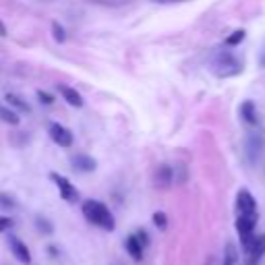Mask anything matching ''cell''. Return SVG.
Returning <instances> with one entry per match:
<instances>
[{
	"label": "cell",
	"mask_w": 265,
	"mask_h": 265,
	"mask_svg": "<svg viewBox=\"0 0 265 265\" xmlns=\"http://www.w3.org/2000/svg\"><path fill=\"white\" fill-rule=\"evenodd\" d=\"M81 211H83V216L87 218V222H92L94 226L102 228V230H106V232L114 230V216L102 201L87 199V201H83Z\"/></svg>",
	"instance_id": "6da1fadb"
},
{
	"label": "cell",
	"mask_w": 265,
	"mask_h": 265,
	"mask_svg": "<svg viewBox=\"0 0 265 265\" xmlns=\"http://www.w3.org/2000/svg\"><path fill=\"white\" fill-rule=\"evenodd\" d=\"M214 66H216L218 77H232V75L240 73V62L230 54V52H220Z\"/></svg>",
	"instance_id": "7a4b0ae2"
},
{
	"label": "cell",
	"mask_w": 265,
	"mask_h": 265,
	"mask_svg": "<svg viewBox=\"0 0 265 265\" xmlns=\"http://www.w3.org/2000/svg\"><path fill=\"white\" fill-rule=\"evenodd\" d=\"M236 214L238 216H259L257 211V199L251 195V191L240 189L236 195Z\"/></svg>",
	"instance_id": "3957f363"
},
{
	"label": "cell",
	"mask_w": 265,
	"mask_h": 265,
	"mask_svg": "<svg viewBox=\"0 0 265 265\" xmlns=\"http://www.w3.org/2000/svg\"><path fill=\"white\" fill-rule=\"evenodd\" d=\"M50 179L54 181V185L58 187V193H60V197H62L64 201H68V203L79 201V191L73 187V183H70V181H66L64 176H60L58 172H52Z\"/></svg>",
	"instance_id": "277c9868"
},
{
	"label": "cell",
	"mask_w": 265,
	"mask_h": 265,
	"mask_svg": "<svg viewBox=\"0 0 265 265\" xmlns=\"http://www.w3.org/2000/svg\"><path fill=\"white\" fill-rule=\"evenodd\" d=\"M246 253V261H249V265H257L263 257H265V234H257L253 236V240L249 242V246L246 249H242Z\"/></svg>",
	"instance_id": "5b68a950"
},
{
	"label": "cell",
	"mask_w": 265,
	"mask_h": 265,
	"mask_svg": "<svg viewBox=\"0 0 265 265\" xmlns=\"http://www.w3.org/2000/svg\"><path fill=\"white\" fill-rule=\"evenodd\" d=\"M48 133H50L52 141H54L56 145H60V147H70V145H73V133H70L66 127L58 125V122H50Z\"/></svg>",
	"instance_id": "8992f818"
},
{
	"label": "cell",
	"mask_w": 265,
	"mask_h": 265,
	"mask_svg": "<svg viewBox=\"0 0 265 265\" xmlns=\"http://www.w3.org/2000/svg\"><path fill=\"white\" fill-rule=\"evenodd\" d=\"M70 164H73V168H75L77 172H94V170L98 168V162L94 160L92 155H87V153H77V155H73Z\"/></svg>",
	"instance_id": "52a82bcc"
},
{
	"label": "cell",
	"mask_w": 265,
	"mask_h": 265,
	"mask_svg": "<svg viewBox=\"0 0 265 265\" xmlns=\"http://www.w3.org/2000/svg\"><path fill=\"white\" fill-rule=\"evenodd\" d=\"M9 246H11V251L13 255L19 259L21 263H29L31 261V255H29V249L25 246V242L21 238H17V236H9Z\"/></svg>",
	"instance_id": "ba28073f"
},
{
	"label": "cell",
	"mask_w": 265,
	"mask_h": 265,
	"mask_svg": "<svg viewBox=\"0 0 265 265\" xmlns=\"http://www.w3.org/2000/svg\"><path fill=\"white\" fill-rule=\"evenodd\" d=\"M172 181H174V170H172V166L162 164L160 168L155 170V187L157 189H168L172 185Z\"/></svg>",
	"instance_id": "9c48e42d"
},
{
	"label": "cell",
	"mask_w": 265,
	"mask_h": 265,
	"mask_svg": "<svg viewBox=\"0 0 265 265\" xmlns=\"http://www.w3.org/2000/svg\"><path fill=\"white\" fill-rule=\"evenodd\" d=\"M125 249H127V253L135 259V261H141L143 259V251H145V246L141 244V240L137 238V234L133 232L131 236H127V240H125Z\"/></svg>",
	"instance_id": "30bf717a"
},
{
	"label": "cell",
	"mask_w": 265,
	"mask_h": 265,
	"mask_svg": "<svg viewBox=\"0 0 265 265\" xmlns=\"http://www.w3.org/2000/svg\"><path fill=\"white\" fill-rule=\"evenodd\" d=\"M58 92L64 98V102L70 104L73 108H83V98L77 90H73V87H68V85H58Z\"/></svg>",
	"instance_id": "8fae6325"
},
{
	"label": "cell",
	"mask_w": 265,
	"mask_h": 265,
	"mask_svg": "<svg viewBox=\"0 0 265 265\" xmlns=\"http://www.w3.org/2000/svg\"><path fill=\"white\" fill-rule=\"evenodd\" d=\"M240 116H242V120L249 127H257L259 125V114H257V108H255L253 102H244L240 106Z\"/></svg>",
	"instance_id": "7c38bea8"
},
{
	"label": "cell",
	"mask_w": 265,
	"mask_h": 265,
	"mask_svg": "<svg viewBox=\"0 0 265 265\" xmlns=\"http://www.w3.org/2000/svg\"><path fill=\"white\" fill-rule=\"evenodd\" d=\"M261 145H263V141H261V135H253V137L249 139V143H246V151H249V160H251V162L259 160Z\"/></svg>",
	"instance_id": "4fadbf2b"
},
{
	"label": "cell",
	"mask_w": 265,
	"mask_h": 265,
	"mask_svg": "<svg viewBox=\"0 0 265 265\" xmlns=\"http://www.w3.org/2000/svg\"><path fill=\"white\" fill-rule=\"evenodd\" d=\"M0 120L3 122H7V125H11V127H17L21 122V118H19V112H13V110H9L7 106H0Z\"/></svg>",
	"instance_id": "5bb4252c"
},
{
	"label": "cell",
	"mask_w": 265,
	"mask_h": 265,
	"mask_svg": "<svg viewBox=\"0 0 265 265\" xmlns=\"http://www.w3.org/2000/svg\"><path fill=\"white\" fill-rule=\"evenodd\" d=\"M7 104L9 106H13V108H17V112H29L31 108H29V104L27 102H23L19 96H15V94H7Z\"/></svg>",
	"instance_id": "9a60e30c"
},
{
	"label": "cell",
	"mask_w": 265,
	"mask_h": 265,
	"mask_svg": "<svg viewBox=\"0 0 265 265\" xmlns=\"http://www.w3.org/2000/svg\"><path fill=\"white\" fill-rule=\"evenodd\" d=\"M222 265H238V253H236V246L234 244H226Z\"/></svg>",
	"instance_id": "2e32d148"
},
{
	"label": "cell",
	"mask_w": 265,
	"mask_h": 265,
	"mask_svg": "<svg viewBox=\"0 0 265 265\" xmlns=\"http://www.w3.org/2000/svg\"><path fill=\"white\" fill-rule=\"evenodd\" d=\"M244 35H246L244 29H236V31H232V33L226 38V46H238V44L244 40Z\"/></svg>",
	"instance_id": "e0dca14e"
},
{
	"label": "cell",
	"mask_w": 265,
	"mask_h": 265,
	"mask_svg": "<svg viewBox=\"0 0 265 265\" xmlns=\"http://www.w3.org/2000/svg\"><path fill=\"white\" fill-rule=\"evenodd\" d=\"M153 224H155V228H160V230H166L168 216L164 214V211H155V214H153Z\"/></svg>",
	"instance_id": "ac0fdd59"
},
{
	"label": "cell",
	"mask_w": 265,
	"mask_h": 265,
	"mask_svg": "<svg viewBox=\"0 0 265 265\" xmlns=\"http://www.w3.org/2000/svg\"><path fill=\"white\" fill-rule=\"evenodd\" d=\"M52 31H54V40L58 42V44H62L64 40H66V31H64V27L60 25V23H52Z\"/></svg>",
	"instance_id": "d6986e66"
},
{
	"label": "cell",
	"mask_w": 265,
	"mask_h": 265,
	"mask_svg": "<svg viewBox=\"0 0 265 265\" xmlns=\"http://www.w3.org/2000/svg\"><path fill=\"white\" fill-rule=\"evenodd\" d=\"M9 228H13V220H11V218H7V216H0V234L7 232Z\"/></svg>",
	"instance_id": "ffe728a7"
},
{
	"label": "cell",
	"mask_w": 265,
	"mask_h": 265,
	"mask_svg": "<svg viewBox=\"0 0 265 265\" xmlns=\"http://www.w3.org/2000/svg\"><path fill=\"white\" fill-rule=\"evenodd\" d=\"M38 98H40V102H42L44 106H50L52 102H54V96H52V94H46V92H38Z\"/></svg>",
	"instance_id": "44dd1931"
},
{
	"label": "cell",
	"mask_w": 265,
	"mask_h": 265,
	"mask_svg": "<svg viewBox=\"0 0 265 265\" xmlns=\"http://www.w3.org/2000/svg\"><path fill=\"white\" fill-rule=\"evenodd\" d=\"M135 234H137V238L141 240V244H143L145 249H147V246H149V236H147V232H145V230H137Z\"/></svg>",
	"instance_id": "7402d4cb"
},
{
	"label": "cell",
	"mask_w": 265,
	"mask_h": 265,
	"mask_svg": "<svg viewBox=\"0 0 265 265\" xmlns=\"http://www.w3.org/2000/svg\"><path fill=\"white\" fill-rule=\"evenodd\" d=\"M0 205L7 207V209H13V207H15V201H13L9 195H0Z\"/></svg>",
	"instance_id": "603a6c76"
},
{
	"label": "cell",
	"mask_w": 265,
	"mask_h": 265,
	"mask_svg": "<svg viewBox=\"0 0 265 265\" xmlns=\"http://www.w3.org/2000/svg\"><path fill=\"white\" fill-rule=\"evenodd\" d=\"M38 222H40L38 226H40V230H42V232H46V234H48V232H52V226H50L46 220H42V218H40Z\"/></svg>",
	"instance_id": "cb8c5ba5"
},
{
	"label": "cell",
	"mask_w": 265,
	"mask_h": 265,
	"mask_svg": "<svg viewBox=\"0 0 265 265\" xmlns=\"http://www.w3.org/2000/svg\"><path fill=\"white\" fill-rule=\"evenodd\" d=\"M157 5H176V3H187V0H153Z\"/></svg>",
	"instance_id": "d4e9b609"
},
{
	"label": "cell",
	"mask_w": 265,
	"mask_h": 265,
	"mask_svg": "<svg viewBox=\"0 0 265 265\" xmlns=\"http://www.w3.org/2000/svg\"><path fill=\"white\" fill-rule=\"evenodd\" d=\"M0 35H3V38L7 35V27H5V23H3V21H0Z\"/></svg>",
	"instance_id": "484cf974"
}]
</instances>
